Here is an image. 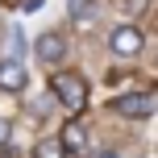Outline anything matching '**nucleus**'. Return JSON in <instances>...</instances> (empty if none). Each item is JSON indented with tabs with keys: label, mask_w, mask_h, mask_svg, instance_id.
<instances>
[{
	"label": "nucleus",
	"mask_w": 158,
	"mask_h": 158,
	"mask_svg": "<svg viewBox=\"0 0 158 158\" xmlns=\"http://www.w3.org/2000/svg\"><path fill=\"white\" fill-rule=\"evenodd\" d=\"M50 96H54L71 117H79V112L87 108V79L75 75V71H58L54 79H50Z\"/></svg>",
	"instance_id": "obj_1"
},
{
	"label": "nucleus",
	"mask_w": 158,
	"mask_h": 158,
	"mask_svg": "<svg viewBox=\"0 0 158 158\" xmlns=\"http://www.w3.org/2000/svg\"><path fill=\"white\" fill-rule=\"evenodd\" d=\"M117 117H133V121H146V117H154V108H158V100L150 92H129V96H117V100L108 104Z\"/></svg>",
	"instance_id": "obj_2"
},
{
	"label": "nucleus",
	"mask_w": 158,
	"mask_h": 158,
	"mask_svg": "<svg viewBox=\"0 0 158 158\" xmlns=\"http://www.w3.org/2000/svg\"><path fill=\"white\" fill-rule=\"evenodd\" d=\"M108 46H112L117 58H137V54H142V29H133V25H117L112 38H108Z\"/></svg>",
	"instance_id": "obj_3"
},
{
	"label": "nucleus",
	"mask_w": 158,
	"mask_h": 158,
	"mask_svg": "<svg viewBox=\"0 0 158 158\" xmlns=\"http://www.w3.org/2000/svg\"><path fill=\"white\" fill-rule=\"evenodd\" d=\"M33 54H38L42 67H58V63L67 58V42H63V33H42V38L33 42Z\"/></svg>",
	"instance_id": "obj_4"
},
{
	"label": "nucleus",
	"mask_w": 158,
	"mask_h": 158,
	"mask_svg": "<svg viewBox=\"0 0 158 158\" xmlns=\"http://www.w3.org/2000/svg\"><path fill=\"white\" fill-rule=\"evenodd\" d=\"M58 142H63V150L71 154V158L87 150V133H83V125H79V121H67L63 133H58Z\"/></svg>",
	"instance_id": "obj_5"
},
{
	"label": "nucleus",
	"mask_w": 158,
	"mask_h": 158,
	"mask_svg": "<svg viewBox=\"0 0 158 158\" xmlns=\"http://www.w3.org/2000/svg\"><path fill=\"white\" fill-rule=\"evenodd\" d=\"M25 83H29V79H25V67L21 63H0V92L17 96Z\"/></svg>",
	"instance_id": "obj_6"
},
{
	"label": "nucleus",
	"mask_w": 158,
	"mask_h": 158,
	"mask_svg": "<svg viewBox=\"0 0 158 158\" xmlns=\"http://www.w3.org/2000/svg\"><path fill=\"white\" fill-rule=\"evenodd\" d=\"M33 158H71V154L63 150V142H58V137H46V142L33 146Z\"/></svg>",
	"instance_id": "obj_7"
},
{
	"label": "nucleus",
	"mask_w": 158,
	"mask_h": 158,
	"mask_svg": "<svg viewBox=\"0 0 158 158\" xmlns=\"http://www.w3.org/2000/svg\"><path fill=\"white\" fill-rule=\"evenodd\" d=\"M67 13L75 21H87V13H96V0H67Z\"/></svg>",
	"instance_id": "obj_8"
},
{
	"label": "nucleus",
	"mask_w": 158,
	"mask_h": 158,
	"mask_svg": "<svg viewBox=\"0 0 158 158\" xmlns=\"http://www.w3.org/2000/svg\"><path fill=\"white\" fill-rule=\"evenodd\" d=\"M54 104H58L54 96H38V100H33V117H46V112L54 108Z\"/></svg>",
	"instance_id": "obj_9"
},
{
	"label": "nucleus",
	"mask_w": 158,
	"mask_h": 158,
	"mask_svg": "<svg viewBox=\"0 0 158 158\" xmlns=\"http://www.w3.org/2000/svg\"><path fill=\"white\" fill-rule=\"evenodd\" d=\"M21 50H25V38H21V29H13V63L21 58Z\"/></svg>",
	"instance_id": "obj_10"
},
{
	"label": "nucleus",
	"mask_w": 158,
	"mask_h": 158,
	"mask_svg": "<svg viewBox=\"0 0 158 158\" xmlns=\"http://www.w3.org/2000/svg\"><path fill=\"white\" fill-rule=\"evenodd\" d=\"M8 133H13V129H8V117H0V150L8 146Z\"/></svg>",
	"instance_id": "obj_11"
},
{
	"label": "nucleus",
	"mask_w": 158,
	"mask_h": 158,
	"mask_svg": "<svg viewBox=\"0 0 158 158\" xmlns=\"http://www.w3.org/2000/svg\"><path fill=\"white\" fill-rule=\"evenodd\" d=\"M96 158H121L117 150H100V154H96Z\"/></svg>",
	"instance_id": "obj_12"
}]
</instances>
